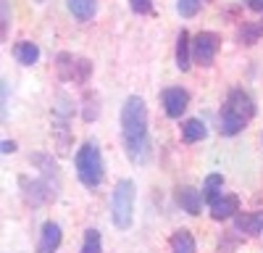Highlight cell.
I'll use <instances>...</instances> for the list:
<instances>
[{"label": "cell", "mask_w": 263, "mask_h": 253, "mask_svg": "<svg viewBox=\"0 0 263 253\" xmlns=\"http://www.w3.org/2000/svg\"><path fill=\"white\" fill-rule=\"evenodd\" d=\"M121 142L132 164H145L150 158L147 109L140 95H129L121 105Z\"/></svg>", "instance_id": "cell-1"}, {"label": "cell", "mask_w": 263, "mask_h": 253, "mask_svg": "<svg viewBox=\"0 0 263 253\" xmlns=\"http://www.w3.org/2000/svg\"><path fill=\"white\" fill-rule=\"evenodd\" d=\"M74 166H77V177L84 187H98L103 182V156H100L98 142L87 140L74 156Z\"/></svg>", "instance_id": "cell-2"}, {"label": "cell", "mask_w": 263, "mask_h": 253, "mask_svg": "<svg viewBox=\"0 0 263 253\" xmlns=\"http://www.w3.org/2000/svg\"><path fill=\"white\" fill-rule=\"evenodd\" d=\"M111 219L116 224V229H129L132 227V216H135V182L132 179H121L116 182L114 198H111Z\"/></svg>", "instance_id": "cell-3"}, {"label": "cell", "mask_w": 263, "mask_h": 253, "mask_svg": "<svg viewBox=\"0 0 263 253\" xmlns=\"http://www.w3.org/2000/svg\"><path fill=\"white\" fill-rule=\"evenodd\" d=\"M216 53H218V34L200 32V34L192 37V58L200 63V66H211Z\"/></svg>", "instance_id": "cell-4"}, {"label": "cell", "mask_w": 263, "mask_h": 253, "mask_svg": "<svg viewBox=\"0 0 263 253\" xmlns=\"http://www.w3.org/2000/svg\"><path fill=\"white\" fill-rule=\"evenodd\" d=\"M161 100H163L166 116L168 119H179L187 111V105H190V93L182 90V87H166L163 95H161Z\"/></svg>", "instance_id": "cell-5"}, {"label": "cell", "mask_w": 263, "mask_h": 253, "mask_svg": "<svg viewBox=\"0 0 263 253\" xmlns=\"http://www.w3.org/2000/svg\"><path fill=\"white\" fill-rule=\"evenodd\" d=\"M174 201L179 203V208L182 211H187L190 216H197L200 214V208H203V193L197 187H190V185H182V187H177L174 190Z\"/></svg>", "instance_id": "cell-6"}, {"label": "cell", "mask_w": 263, "mask_h": 253, "mask_svg": "<svg viewBox=\"0 0 263 253\" xmlns=\"http://www.w3.org/2000/svg\"><path fill=\"white\" fill-rule=\"evenodd\" d=\"M224 105H229V109H232L234 114H239L245 121H250V119L255 116V103H253V98H250L245 90H232Z\"/></svg>", "instance_id": "cell-7"}, {"label": "cell", "mask_w": 263, "mask_h": 253, "mask_svg": "<svg viewBox=\"0 0 263 253\" xmlns=\"http://www.w3.org/2000/svg\"><path fill=\"white\" fill-rule=\"evenodd\" d=\"M61 245V227L55 222H45L40 229V240H37V253H55Z\"/></svg>", "instance_id": "cell-8"}, {"label": "cell", "mask_w": 263, "mask_h": 253, "mask_svg": "<svg viewBox=\"0 0 263 253\" xmlns=\"http://www.w3.org/2000/svg\"><path fill=\"white\" fill-rule=\"evenodd\" d=\"M21 187H27L24 195H27V201H32L34 206H37V203H45V201H50V198L55 195L53 185H50V182H42V179H34V182L21 179Z\"/></svg>", "instance_id": "cell-9"}, {"label": "cell", "mask_w": 263, "mask_h": 253, "mask_svg": "<svg viewBox=\"0 0 263 253\" xmlns=\"http://www.w3.org/2000/svg\"><path fill=\"white\" fill-rule=\"evenodd\" d=\"M218 124H221V127H218V130H221V135L234 137V135H239V132L245 130V124H248V121L239 116V114H234L229 105H224L221 114H218Z\"/></svg>", "instance_id": "cell-10"}, {"label": "cell", "mask_w": 263, "mask_h": 253, "mask_svg": "<svg viewBox=\"0 0 263 253\" xmlns=\"http://www.w3.org/2000/svg\"><path fill=\"white\" fill-rule=\"evenodd\" d=\"M237 211H239V198L237 195H221L211 206V216L216 222H224V219H234Z\"/></svg>", "instance_id": "cell-11"}, {"label": "cell", "mask_w": 263, "mask_h": 253, "mask_svg": "<svg viewBox=\"0 0 263 253\" xmlns=\"http://www.w3.org/2000/svg\"><path fill=\"white\" fill-rule=\"evenodd\" d=\"M237 232H248V235H260L263 232V211H253V214H237L234 216Z\"/></svg>", "instance_id": "cell-12"}, {"label": "cell", "mask_w": 263, "mask_h": 253, "mask_svg": "<svg viewBox=\"0 0 263 253\" xmlns=\"http://www.w3.org/2000/svg\"><path fill=\"white\" fill-rule=\"evenodd\" d=\"M13 58L21 63V66H32V63L40 61V48L29 40H21V42L13 45Z\"/></svg>", "instance_id": "cell-13"}, {"label": "cell", "mask_w": 263, "mask_h": 253, "mask_svg": "<svg viewBox=\"0 0 263 253\" xmlns=\"http://www.w3.org/2000/svg\"><path fill=\"white\" fill-rule=\"evenodd\" d=\"M177 66H179V71H190V66H192V42L184 29L177 37Z\"/></svg>", "instance_id": "cell-14"}, {"label": "cell", "mask_w": 263, "mask_h": 253, "mask_svg": "<svg viewBox=\"0 0 263 253\" xmlns=\"http://www.w3.org/2000/svg\"><path fill=\"white\" fill-rule=\"evenodd\" d=\"M171 253H195V238L190 229H177L168 240Z\"/></svg>", "instance_id": "cell-15"}, {"label": "cell", "mask_w": 263, "mask_h": 253, "mask_svg": "<svg viewBox=\"0 0 263 253\" xmlns=\"http://www.w3.org/2000/svg\"><path fill=\"white\" fill-rule=\"evenodd\" d=\"M205 135H208V127L200 119H187L182 124V140L184 142H200Z\"/></svg>", "instance_id": "cell-16"}, {"label": "cell", "mask_w": 263, "mask_h": 253, "mask_svg": "<svg viewBox=\"0 0 263 253\" xmlns=\"http://www.w3.org/2000/svg\"><path fill=\"white\" fill-rule=\"evenodd\" d=\"M221 187H224V177L221 174H208L205 177V182H203V198H205L208 206H213L218 198L224 195Z\"/></svg>", "instance_id": "cell-17"}, {"label": "cell", "mask_w": 263, "mask_h": 253, "mask_svg": "<svg viewBox=\"0 0 263 253\" xmlns=\"http://www.w3.org/2000/svg\"><path fill=\"white\" fill-rule=\"evenodd\" d=\"M98 0H69V11L74 13L77 21H90L95 16Z\"/></svg>", "instance_id": "cell-18"}, {"label": "cell", "mask_w": 263, "mask_h": 253, "mask_svg": "<svg viewBox=\"0 0 263 253\" xmlns=\"http://www.w3.org/2000/svg\"><path fill=\"white\" fill-rule=\"evenodd\" d=\"M260 37H263V24H258V21H248V24H242V29H239V42H242V45H255Z\"/></svg>", "instance_id": "cell-19"}, {"label": "cell", "mask_w": 263, "mask_h": 253, "mask_svg": "<svg viewBox=\"0 0 263 253\" xmlns=\"http://www.w3.org/2000/svg\"><path fill=\"white\" fill-rule=\"evenodd\" d=\"M79 253H103V240H100L98 229H87L84 232V243H82Z\"/></svg>", "instance_id": "cell-20"}, {"label": "cell", "mask_w": 263, "mask_h": 253, "mask_svg": "<svg viewBox=\"0 0 263 253\" xmlns=\"http://www.w3.org/2000/svg\"><path fill=\"white\" fill-rule=\"evenodd\" d=\"M200 8V0H177V11L184 16V19H192Z\"/></svg>", "instance_id": "cell-21"}, {"label": "cell", "mask_w": 263, "mask_h": 253, "mask_svg": "<svg viewBox=\"0 0 263 253\" xmlns=\"http://www.w3.org/2000/svg\"><path fill=\"white\" fill-rule=\"evenodd\" d=\"M129 8L135 13H153V0H129Z\"/></svg>", "instance_id": "cell-22"}, {"label": "cell", "mask_w": 263, "mask_h": 253, "mask_svg": "<svg viewBox=\"0 0 263 253\" xmlns=\"http://www.w3.org/2000/svg\"><path fill=\"white\" fill-rule=\"evenodd\" d=\"M0 8H3V21H0V27H3V40L8 37V24H11V16H8V0H3L0 3Z\"/></svg>", "instance_id": "cell-23"}, {"label": "cell", "mask_w": 263, "mask_h": 253, "mask_svg": "<svg viewBox=\"0 0 263 253\" xmlns=\"http://www.w3.org/2000/svg\"><path fill=\"white\" fill-rule=\"evenodd\" d=\"M245 3H248V8H250V11L263 13V0H245Z\"/></svg>", "instance_id": "cell-24"}, {"label": "cell", "mask_w": 263, "mask_h": 253, "mask_svg": "<svg viewBox=\"0 0 263 253\" xmlns=\"http://www.w3.org/2000/svg\"><path fill=\"white\" fill-rule=\"evenodd\" d=\"M16 151V142L13 140H3V153H13Z\"/></svg>", "instance_id": "cell-25"}]
</instances>
